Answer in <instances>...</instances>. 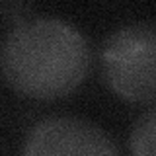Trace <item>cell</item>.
Here are the masks:
<instances>
[{
    "instance_id": "obj_1",
    "label": "cell",
    "mask_w": 156,
    "mask_h": 156,
    "mask_svg": "<svg viewBox=\"0 0 156 156\" xmlns=\"http://www.w3.org/2000/svg\"><path fill=\"white\" fill-rule=\"evenodd\" d=\"M92 51L82 31L58 18L18 23L0 43V72L22 96L57 100L86 80Z\"/></svg>"
},
{
    "instance_id": "obj_2",
    "label": "cell",
    "mask_w": 156,
    "mask_h": 156,
    "mask_svg": "<svg viewBox=\"0 0 156 156\" xmlns=\"http://www.w3.org/2000/svg\"><path fill=\"white\" fill-rule=\"evenodd\" d=\"M107 86L133 104H152L156 92V27L136 22L113 31L101 49Z\"/></svg>"
},
{
    "instance_id": "obj_3",
    "label": "cell",
    "mask_w": 156,
    "mask_h": 156,
    "mask_svg": "<svg viewBox=\"0 0 156 156\" xmlns=\"http://www.w3.org/2000/svg\"><path fill=\"white\" fill-rule=\"evenodd\" d=\"M23 156H121L109 135L70 115L41 119L27 135Z\"/></svg>"
},
{
    "instance_id": "obj_4",
    "label": "cell",
    "mask_w": 156,
    "mask_h": 156,
    "mask_svg": "<svg viewBox=\"0 0 156 156\" xmlns=\"http://www.w3.org/2000/svg\"><path fill=\"white\" fill-rule=\"evenodd\" d=\"M156 144V113L154 109H146L144 115L139 117V121L133 127L131 133V150L133 156H154Z\"/></svg>"
}]
</instances>
